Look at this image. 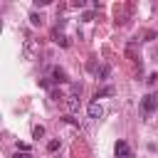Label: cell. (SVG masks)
Returning a JSON list of instances; mask_svg holds the SVG:
<instances>
[{"label":"cell","mask_w":158,"mask_h":158,"mask_svg":"<svg viewBox=\"0 0 158 158\" xmlns=\"http://www.w3.org/2000/svg\"><path fill=\"white\" fill-rule=\"evenodd\" d=\"M86 114H89V118H101V116H104V109H101L99 101H91V104L86 106Z\"/></svg>","instance_id":"277c9868"},{"label":"cell","mask_w":158,"mask_h":158,"mask_svg":"<svg viewBox=\"0 0 158 158\" xmlns=\"http://www.w3.org/2000/svg\"><path fill=\"white\" fill-rule=\"evenodd\" d=\"M47 151H52V153H54V151H59V138H52V141L47 143Z\"/></svg>","instance_id":"7c38bea8"},{"label":"cell","mask_w":158,"mask_h":158,"mask_svg":"<svg viewBox=\"0 0 158 158\" xmlns=\"http://www.w3.org/2000/svg\"><path fill=\"white\" fill-rule=\"evenodd\" d=\"M141 109H143L146 116H151V114L156 111V96H153V94H146L143 101H141Z\"/></svg>","instance_id":"6da1fadb"},{"label":"cell","mask_w":158,"mask_h":158,"mask_svg":"<svg viewBox=\"0 0 158 158\" xmlns=\"http://www.w3.org/2000/svg\"><path fill=\"white\" fill-rule=\"evenodd\" d=\"M42 136H44V126H40V123H35V126H32V138H35V141H40Z\"/></svg>","instance_id":"9c48e42d"},{"label":"cell","mask_w":158,"mask_h":158,"mask_svg":"<svg viewBox=\"0 0 158 158\" xmlns=\"http://www.w3.org/2000/svg\"><path fill=\"white\" fill-rule=\"evenodd\" d=\"M49 81H54V84H64V81H67V72H64L62 67H54V69H52V79H49Z\"/></svg>","instance_id":"5b68a950"},{"label":"cell","mask_w":158,"mask_h":158,"mask_svg":"<svg viewBox=\"0 0 158 158\" xmlns=\"http://www.w3.org/2000/svg\"><path fill=\"white\" fill-rule=\"evenodd\" d=\"M0 30H2V22H0Z\"/></svg>","instance_id":"2e32d148"},{"label":"cell","mask_w":158,"mask_h":158,"mask_svg":"<svg viewBox=\"0 0 158 158\" xmlns=\"http://www.w3.org/2000/svg\"><path fill=\"white\" fill-rule=\"evenodd\" d=\"M114 153H116L118 158H133V153H131V148H128V143H126V141H116Z\"/></svg>","instance_id":"7a4b0ae2"},{"label":"cell","mask_w":158,"mask_h":158,"mask_svg":"<svg viewBox=\"0 0 158 158\" xmlns=\"http://www.w3.org/2000/svg\"><path fill=\"white\" fill-rule=\"evenodd\" d=\"M156 79H158V74H148V79H146V81L153 86V84H156Z\"/></svg>","instance_id":"9a60e30c"},{"label":"cell","mask_w":158,"mask_h":158,"mask_svg":"<svg viewBox=\"0 0 158 158\" xmlns=\"http://www.w3.org/2000/svg\"><path fill=\"white\" fill-rule=\"evenodd\" d=\"M109 77H111V67H109V64H101V67H96V79H99V81L109 79Z\"/></svg>","instance_id":"8992f818"},{"label":"cell","mask_w":158,"mask_h":158,"mask_svg":"<svg viewBox=\"0 0 158 158\" xmlns=\"http://www.w3.org/2000/svg\"><path fill=\"white\" fill-rule=\"evenodd\" d=\"M12 158H32V153H30V151H15Z\"/></svg>","instance_id":"4fadbf2b"},{"label":"cell","mask_w":158,"mask_h":158,"mask_svg":"<svg viewBox=\"0 0 158 158\" xmlns=\"http://www.w3.org/2000/svg\"><path fill=\"white\" fill-rule=\"evenodd\" d=\"M64 106H67L69 116H72V114H77V111H79V96H77V94H69V96H64Z\"/></svg>","instance_id":"3957f363"},{"label":"cell","mask_w":158,"mask_h":158,"mask_svg":"<svg viewBox=\"0 0 158 158\" xmlns=\"http://www.w3.org/2000/svg\"><path fill=\"white\" fill-rule=\"evenodd\" d=\"M49 96H52V99H54V101H57V99H64V96H62V94H59V91H57V89H52V91H49Z\"/></svg>","instance_id":"5bb4252c"},{"label":"cell","mask_w":158,"mask_h":158,"mask_svg":"<svg viewBox=\"0 0 158 158\" xmlns=\"http://www.w3.org/2000/svg\"><path fill=\"white\" fill-rule=\"evenodd\" d=\"M32 52H35V40H27V44H25V54L32 57Z\"/></svg>","instance_id":"8fae6325"},{"label":"cell","mask_w":158,"mask_h":158,"mask_svg":"<svg viewBox=\"0 0 158 158\" xmlns=\"http://www.w3.org/2000/svg\"><path fill=\"white\" fill-rule=\"evenodd\" d=\"M104 96H114V86H101V89H96L94 99H104Z\"/></svg>","instance_id":"ba28073f"},{"label":"cell","mask_w":158,"mask_h":158,"mask_svg":"<svg viewBox=\"0 0 158 158\" xmlns=\"http://www.w3.org/2000/svg\"><path fill=\"white\" fill-rule=\"evenodd\" d=\"M30 22L37 27V25H42V22H44V17H42L40 12H30Z\"/></svg>","instance_id":"30bf717a"},{"label":"cell","mask_w":158,"mask_h":158,"mask_svg":"<svg viewBox=\"0 0 158 158\" xmlns=\"http://www.w3.org/2000/svg\"><path fill=\"white\" fill-rule=\"evenodd\" d=\"M52 40H54L57 44H62V47H69V40H67V37H64L59 30H54V32H52Z\"/></svg>","instance_id":"52a82bcc"}]
</instances>
